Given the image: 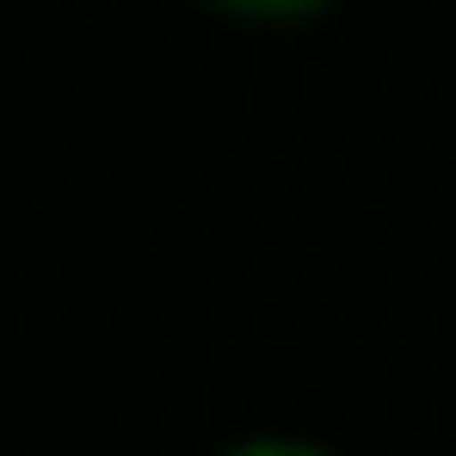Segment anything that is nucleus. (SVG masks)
Returning <instances> with one entry per match:
<instances>
[{"label":"nucleus","mask_w":456,"mask_h":456,"mask_svg":"<svg viewBox=\"0 0 456 456\" xmlns=\"http://www.w3.org/2000/svg\"><path fill=\"white\" fill-rule=\"evenodd\" d=\"M195 9L228 17V26H262V34H288V26H322L338 0H195Z\"/></svg>","instance_id":"nucleus-1"},{"label":"nucleus","mask_w":456,"mask_h":456,"mask_svg":"<svg viewBox=\"0 0 456 456\" xmlns=\"http://www.w3.org/2000/svg\"><path fill=\"white\" fill-rule=\"evenodd\" d=\"M203 456H338V448L313 440V431H237V440H220Z\"/></svg>","instance_id":"nucleus-2"}]
</instances>
